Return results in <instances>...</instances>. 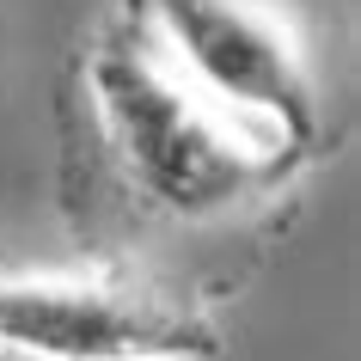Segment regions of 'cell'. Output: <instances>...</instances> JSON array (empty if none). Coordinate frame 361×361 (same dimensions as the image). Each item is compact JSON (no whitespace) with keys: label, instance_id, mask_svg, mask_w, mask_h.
<instances>
[{"label":"cell","instance_id":"obj_2","mask_svg":"<svg viewBox=\"0 0 361 361\" xmlns=\"http://www.w3.org/2000/svg\"><path fill=\"white\" fill-rule=\"evenodd\" d=\"M6 361H221L227 331L190 288L129 264L13 269L0 264Z\"/></svg>","mask_w":361,"mask_h":361},{"label":"cell","instance_id":"obj_1","mask_svg":"<svg viewBox=\"0 0 361 361\" xmlns=\"http://www.w3.org/2000/svg\"><path fill=\"white\" fill-rule=\"evenodd\" d=\"M80 74L123 190L159 221L209 227L269 209L324 159V141L196 74L141 0H116L92 25Z\"/></svg>","mask_w":361,"mask_h":361}]
</instances>
